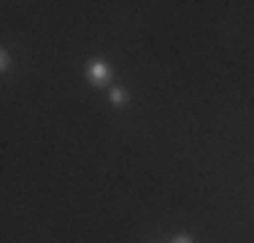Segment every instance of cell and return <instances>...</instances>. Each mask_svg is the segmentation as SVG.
I'll list each match as a JSON object with an SVG mask.
<instances>
[{
  "instance_id": "obj_1",
  "label": "cell",
  "mask_w": 254,
  "mask_h": 243,
  "mask_svg": "<svg viewBox=\"0 0 254 243\" xmlns=\"http://www.w3.org/2000/svg\"><path fill=\"white\" fill-rule=\"evenodd\" d=\"M87 78H89V84H95V87L108 84V78H111V68H108V62H103V60H92V62L87 65Z\"/></svg>"
},
{
  "instance_id": "obj_2",
  "label": "cell",
  "mask_w": 254,
  "mask_h": 243,
  "mask_svg": "<svg viewBox=\"0 0 254 243\" xmlns=\"http://www.w3.org/2000/svg\"><path fill=\"white\" fill-rule=\"evenodd\" d=\"M127 100V95H125V89H111V103H117V106H122V103Z\"/></svg>"
},
{
  "instance_id": "obj_3",
  "label": "cell",
  "mask_w": 254,
  "mask_h": 243,
  "mask_svg": "<svg viewBox=\"0 0 254 243\" xmlns=\"http://www.w3.org/2000/svg\"><path fill=\"white\" fill-rule=\"evenodd\" d=\"M171 243H192V238H190V235H176Z\"/></svg>"
}]
</instances>
